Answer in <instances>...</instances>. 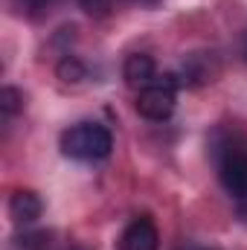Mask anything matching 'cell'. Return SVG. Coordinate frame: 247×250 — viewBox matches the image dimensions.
Here are the masks:
<instances>
[{"label": "cell", "mask_w": 247, "mask_h": 250, "mask_svg": "<svg viewBox=\"0 0 247 250\" xmlns=\"http://www.w3.org/2000/svg\"><path fill=\"white\" fill-rule=\"evenodd\" d=\"M62 151L70 160H82V163H96L105 160L114 148V137L105 125L99 123H76L70 125L59 140Z\"/></svg>", "instance_id": "cell-1"}, {"label": "cell", "mask_w": 247, "mask_h": 250, "mask_svg": "<svg viewBox=\"0 0 247 250\" xmlns=\"http://www.w3.org/2000/svg\"><path fill=\"white\" fill-rule=\"evenodd\" d=\"M178 87H181V79L175 73H166V76H157L151 84H145L143 90H137V114L151 120V123H163L175 114V105H178Z\"/></svg>", "instance_id": "cell-2"}, {"label": "cell", "mask_w": 247, "mask_h": 250, "mask_svg": "<svg viewBox=\"0 0 247 250\" xmlns=\"http://www.w3.org/2000/svg\"><path fill=\"white\" fill-rule=\"evenodd\" d=\"M218 178L236 201L247 204V146L227 140L218 151Z\"/></svg>", "instance_id": "cell-3"}, {"label": "cell", "mask_w": 247, "mask_h": 250, "mask_svg": "<svg viewBox=\"0 0 247 250\" xmlns=\"http://www.w3.org/2000/svg\"><path fill=\"white\" fill-rule=\"evenodd\" d=\"M120 250H157L160 248V233H157V224L148 218V215H137L128 227L123 230L120 242H117Z\"/></svg>", "instance_id": "cell-4"}, {"label": "cell", "mask_w": 247, "mask_h": 250, "mask_svg": "<svg viewBox=\"0 0 247 250\" xmlns=\"http://www.w3.org/2000/svg\"><path fill=\"white\" fill-rule=\"evenodd\" d=\"M41 212H44V204H41L38 192H32V189H18V192L9 198V215H12L18 224H23V227L35 224V221L41 218Z\"/></svg>", "instance_id": "cell-5"}, {"label": "cell", "mask_w": 247, "mask_h": 250, "mask_svg": "<svg viewBox=\"0 0 247 250\" xmlns=\"http://www.w3.org/2000/svg\"><path fill=\"white\" fill-rule=\"evenodd\" d=\"M123 76L128 82V87L134 90H143L145 84H151L157 79V64L148 53H134L125 59V67H123Z\"/></svg>", "instance_id": "cell-6"}, {"label": "cell", "mask_w": 247, "mask_h": 250, "mask_svg": "<svg viewBox=\"0 0 247 250\" xmlns=\"http://www.w3.org/2000/svg\"><path fill=\"white\" fill-rule=\"evenodd\" d=\"M184 82L186 84H201V82H212V70L206 56H192L184 64Z\"/></svg>", "instance_id": "cell-7"}, {"label": "cell", "mask_w": 247, "mask_h": 250, "mask_svg": "<svg viewBox=\"0 0 247 250\" xmlns=\"http://www.w3.org/2000/svg\"><path fill=\"white\" fill-rule=\"evenodd\" d=\"M0 111H3L6 120L15 117V114H21L23 111V93L15 90V87H3L0 90Z\"/></svg>", "instance_id": "cell-8"}, {"label": "cell", "mask_w": 247, "mask_h": 250, "mask_svg": "<svg viewBox=\"0 0 247 250\" xmlns=\"http://www.w3.org/2000/svg\"><path fill=\"white\" fill-rule=\"evenodd\" d=\"M59 76H62L64 82H82V79L87 76V70H84L82 64L76 62L73 56H67V59L59 64Z\"/></svg>", "instance_id": "cell-9"}, {"label": "cell", "mask_w": 247, "mask_h": 250, "mask_svg": "<svg viewBox=\"0 0 247 250\" xmlns=\"http://www.w3.org/2000/svg\"><path fill=\"white\" fill-rule=\"evenodd\" d=\"M47 239H50V236H47V233H41V230H38V233L23 230V233L18 236V242H21L23 248H29V250H47V245H50Z\"/></svg>", "instance_id": "cell-10"}, {"label": "cell", "mask_w": 247, "mask_h": 250, "mask_svg": "<svg viewBox=\"0 0 247 250\" xmlns=\"http://www.w3.org/2000/svg\"><path fill=\"white\" fill-rule=\"evenodd\" d=\"M111 3H114V0H79V6H82L84 12H90V15H102V12H108Z\"/></svg>", "instance_id": "cell-11"}, {"label": "cell", "mask_w": 247, "mask_h": 250, "mask_svg": "<svg viewBox=\"0 0 247 250\" xmlns=\"http://www.w3.org/2000/svg\"><path fill=\"white\" fill-rule=\"evenodd\" d=\"M21 6H26L29 12H38V9H44V6H50V0H18Z\"/></svg>", "instance_id": "cell-12"}, {"label": "cell", "mask_w": 247, "mask_h": 250, "mask_svg": "<svg viewBox=\"0 0 247 250\" xmlns=\"http://www.w3.org/2000/svg\"><path fill=\"white\" fill-rule=\"evenodd\" d=\"M181 250H215V248H206V245H184Z\"/></svg>", "instance_id": "cell-13"}, {"label": "cell", "mask_w": 247, "mask_h": 250, "mask_svg": "<svg viewBox=\"0 0 247 250\" xmlns=\"http://www.w3.org/2000/svg\"><path fill=\"white\" fill-rule=\"evenodd\" d=\"M137 3H157V0H137Z\"/></svg>", "instance_id": "cell-14"}, {"label": "cell", "mask_w": 247, "mask_h": 250, "mask_svg": "<svg viewBox=\"0 0 247 250\" xmlns=\"http://www.w3.org/2000/svg\"><path fill=\"white\" fill-rule=\"evenodd\" d=\"M67 250H87V248H67Z\"/></svg>", "instance_id": "cell-15"}, {"label": "cell", "mask_w": 247, "mask_h": 250, "mask_svg": "<svg viewBox=\"0 0 247 250\" xmlns=\"http://www.w3.org/2000/svg\"><path fill=\"white\" fill-rule=\"evenodd\" d=\"M245 56H247V38H245Z\"/></svg>", "instance_id": "cell-16"}]
</instances>
